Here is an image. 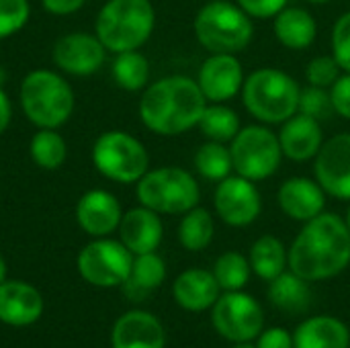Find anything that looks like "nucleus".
<instances>
[{"label": "nucleus", "instance_id": "obj_1", "mask_svg": "<svg viewBox=\"0 0 350 348\" xmlns=\"http://www.w3.org/2000/svg\"><path fill=\"white\" fill-rule=\"evenodd\" d=\"M350 265V232L334 213H320L306 222L289 248L291 271L306 281H324Z\"/></svg>", "mask_w": 350, "mask_h": 348}, {"label": "nucleus", "instance_id": "obj_2", "mask_svg": "<svg viewBox=\"0 0 350 348\" xmlns=\"http://www.w3.org/2000/svg\"><path fill=\"white\" fill-rule=\"evenodd\" d=\"M207 107L199 84L187 76H168L146 88L139 101L142 123L158 135H180L195 125Z\"/></svg>", "mask_w": 350, "mask_h": 348}, {"label": "nucleus", "instance_id": "obj_3", "mask_svg": "<svg viewBox=\"0 0 350 348\" xmlns=\"http://www.w3.org/2000/svg\"><path fill=\"white\" fill-rule=\"evenodd\" d=\"M156 12L150 0H109L94 23L96 37L107 51L139 49L152 35Z\"/></svg>", "mask_w": 350, "mask_h": 348}, {"label": "nucleus", "instance_id": "obj_4", "mask_svg": "<svg viewBox=\"0 0 350 348\" xmlns=\"http://www.w3.org/2000/svg\"><path fill=\"white\" fill-rule=\"evenodd\" d=\"M299 84L277 68L252 72L242 86L246 111L262 123H285L299 111Z\"/></svg>", "mask_w": 350, "mask_h": 348}, {"label": "nucleus", "instance_id": "obj_5", "mask_svg": "<svg viewBox=\"0 0 350 348\" xmlns=\"http://www.w3.org/2000/svg\"><path fill=\"white\" fill-rule=\"evenodd\" d=\"M21 107L39 129H57L74 113V90L51 70H33L21 82Z\"/></svg>", "mask_w": 350, "mask_h": 348}, {"label": "nucleus", "instance_id": "obj_6", "mask_svg": "<svg viewBox=\"0 0 350 348\" xmlns=\"http://www.w3.org/2000/svg\"><path fill=\"white\" fill-rule=\"evenodd\" d=\"M197 41L211 53H240L252 37L254 25L240 6L226 0H211L195 16Z\"/></svg>", "mask_w": 350, "mask_h": 348}, {"label": "nucleus", "instance_id": "obj_7", "mask_svg": "<svg viewBox=\"0 0 350 348\" xmlns=\"http://www.w3.org/2000/svg\"><path fill=\"white\" fill-rule=\"evenodd\" d=\"M137 199L156 213H187L197 207L201 191L191 172L178 166L148 170L137 180Z\"/></svg>", "mask_w": 350, "mask_h": 348}, {"label": "nucleus", "instance_id": "obj_8", "mask_svg": "<svg viewBox=\"0 0 350 348\" xmlns=\"http://www.w3.org/2000/svg\"><path fill=\"white\" fill-rule=\"evenodd\" d=\"M92 164L105 178L131 185L148 172L150 156L127 131H105L92 146Z\"/></svg>", "mask_w": 350, "mask_h": 348}, {"label": "nucleus", "instance_id": "obj_9", "mask_svg": "<svg viewBox=\"0 0 350 348\" xmlns=\"http://www.w3.org/2000/svg\"><path fill=\"white\" fill-rule=\"evenodd\" d=\"M230 152L234 170L252 183L273 176L283 158L279 135L262 125H248L240 129L232 139Z\"/></svg>", "mask_w": 350, "mask_h": 348}, {"label": "nucleus", "instance_id": "obj_10", "mask_svg": "<svg viewBox=\"0 0 350 348\" xmlns=\"http://www.w3.org/2000/svg\"><path fill=\"white\" fill-rule=\"evenodd\" d=\"M133 256L123 242L94 240L78 254L80 277L94 287H119L131 273Z\"/></svg>", "mask_w": 350, "mask_h": 348}, {"label": "nucleus", "instance_id": "obj_11", "mask_svg": "<svg viewBox=\"0 0 350 348\" xmlns=\"http://www.w3.org/2000/svg\"><path fill=\"white\" fill-rule=\"evenodd\" d=\"M211 322L226 340L250 343L262 332L265 314L254 297L242 291H228L213 304Z\"/></svg>", "mask_w": 350, "mask_h": 348}, {"label": "nucleus", "instance_id": "obj_12", "mask_svg": "<svg viewBox=\"0 0 350 348\" xmlns=\"http://www.w3.org/2000/svg\"><path fill=\"white\" fill-rule=\"evenodd\" d=\"M217 215L234 228L250 226L262 209L260 193L252 180L244 176H228L219 180L213 197Z\"/></svg>", "mask_w": 350, "mask_h": 348}, {"label": "nucleus", "instance_id": "obj_13", "mask_svg": "<svg viewBox=\"0 0 350 348\" xmlns=\"http://www.w3.org/2000/svg\"><path fill=\"white\" fill-rule=\"evenodd\" d=\"M314 174L324 193L338 201H350V133H338L322 144Z\"/></svg>", "mask_w": 350, "mask_h": 348}, {"label": "nucleus", "instance_id": "obj_14", "mask_svg": "<svg viewBox=\"0 0 350 348\" xmlns=\"http://www.w3.org/2000/svg\"><path fill=\"white\" fill-rule=\"evenodd\" d=\"M107 47L96 35L70 33L55 41L53 64L72 76H90L105 64Z\"/></svg>", "mask_w": 350, "mask_h": 348}, {"label": "nucleus", "instance_id": "obj_15", "mask_svg": "<svg viewBox=\"0 0 350 348\" xmlns=\"http://www.w3.org/2000/svg\"><path fill=\"white\" fill-rule=\"evenodd\" d=\"M197 84L207 101H230L244 86L242 64L234 53H211V57H207L199 70Z\"/></svg>", "mask_w": 350, "mask_h": 348}, {"label": "nucleus", "instance_id": "obj_16", "mask_svg": "<svg viewBox=\"0 0 350 348\" xmlns=\"http://www.w3.org/2000/svg\"><path fill=\"white\" fill-rule=\"evenodd\" d=\"M121 205L115 195L103 189L88 191L80 197L76 205L78 226L94 238H105L113 234L121 224Z\"/></svg>", "mask_w": 350, "mask_h": 348}, {"label": "nucleus", "instance_id": "obj_17", "mask_svg": "<svg viewBox=\"0 0 350 348\" xmlns=\"http://www.w3.org/2000/svg\"><path fill=\"white\" fill-rule=\"evenodd\" d=\"M43 314L41 293L23 281L0 283V322L6 326H31Z\"/></svg>", "mask_w": 350, "mask_h": 348}, {"label": "nucleus", "instance_id": "obj_18", "mask_svg": "<svg viewBox=\"0 0 350 348\" xmlns=\"http://www.w3.org/2000/svg\"><path fill=\"white\" fill-rule=\"evenodd\" d=\"M111 345L113 348H164L166 336L156 316L133 310L115 322Z\"/></svg>", "mask_w": 350, "mask_h": 348}, {"label": "nucleus", "instance_id": "obj_19", "mask_svg": "<svg viewBox=\"0 0 350 348\" xmlns=\"http://www.w3.org/2000/svg\"><path fill=\"white\" fill-rule=\"evenodd\" d=\"M279 207L295 222H310L324 213L326 193L318 185V180H310L304 176H293L285 180L277 195Z\"/></svg>", "mask_w": 350, "mask_h": 348}, {"label": "nucleus", "instance_id": "obj_20", "mask_svg": "<svg viewBox=\"0 0 350 348\" xmlns=\"http://www.w3.org/2000/svg\"><path fill=\"white\" fill-rule=\"evenodd\" d=\"M121 242L127 246L131 254H148L156 252V248L162 242V222L160 215L148 207H135L127 213H123L119 224Z\"/></svg>", "mask_w": 350, "mask_h": 348}, {"label": "nucleus", "instance_id": "obj_21", "mask_svg": "<svg viewBox=\"0 0 350 348\" xmlns=\"http://www.w3.org/2000/svg\"><path fill=\"white\" fill-rule=\"evenodd\" d=\"M279 144L283 150V156L295 162H306L318 156L324 139H322V127L320 121L295 113L291 119H287L279 131Z\"/></svg>", "mask_w": 350, "mask_h": 348}, {"label": "nucleus", "instance_id": "obj_22", "mask_svg": "<svg viewBox=\"0 0 350 348\" xmlns=\"http://www.w3.org/2000/svg\"><path fill=\"white\" fill-rule=\"evenodd\" d=\"M219 283L213 273L203 269H189L174 281L172 293L176 304L187 312H203L213 308L219 297Z\"/></svg>", "mask_w": 350, "mask_h": 348}, {"label": "nucleus", "instance_id": "obj_23", "mask_svg": "<svg viewBox=\"0 0 350 348\" xmlns=\"http://www.w3.org/2000/svg\"><path fill=\"white\" fill-rule=\"evenodd\" d=\"M295 348H350V332L345 322L332 316L306 320L293 334Z\"/></svg>", "mask_w": 350, "mask_h": 348}, {"label": "nucleus", "instance_id": "obj_24", "mask_svg": "<svg viewBox=\"0 0 350 348\" xmlns=\"http://www.w3.org/2000/svg\"><path fill=\"white\" fill-rule=\"evenodd\" d=\"M275 37L289 49H306L318 35V25L312 12L301 6H285L275 16Z\"/></svg>", "mask_w": 350, "mask_h": 348}, {"label": "nucleus", "instance_id": "obj_25", "mask_svg": "<svg viewBox=\"0 0 350 348\" xmlns=\"http://www.w3.org/2000/svg\"><path fill=\"white\" fill-rule=\"evenodd\" d=\"M166 277V265L156 252L137 254L131 265V273L123 283L125 295L133 302L146 299L152 291H156Z\"/></svg>", "mask_w": 350, "mask_h": 348}, {"label": "nucleus", "instance_id": "obj_26", "mask_svg": "<svg viewBox=\"0 0 350 348\" xmlns=\"http://www.w3.org/2000/svg\"><path fill=\"white\" fill-rule=\"evenodd\" d=\"M308 283L310 281L297 277L293 271L281 273L277 279L271 281L269 299L277 310L285 314H304L312 304V291Z\"/></svg>", "mask_w": 350, "mask_h": 348}, {"label": "nucleus", "instance_id": "obj_27", "mask_svg": "<svg viewBox=\"0 0 350 348\" xmlns=\"http://www.w3.org/2000/svg\"><path fill=\"white\" fill-rule=\"evenodd\" d=\"M287 265H289V252H285V246L279 238L262 236L252 244L250 267L260 279L265 281L277 279L281 273H285Z\"/></svg>", "mask_w": 350, "mask_h": 348}, {"label": "nucleus", "instance_id": "obj_28", "mask_svg": "<svg viewBox=\"0 0 350 348\" xmlns=\"http://www.w3.org/2000/svg\"><path fill=\"white\" fill-rule=\"evenodd\" d=\"M113 78L119 88L137 92V90L146 88V84L150 80V62L137 49L121 51V53H117V57L113 62Z\"/></svg>", "mask_w": 350, "mask_h": 348}, {"label": "nucleus", "instance_id": "obj_29", "mask_svg": "<svg viewBox=\"0 0 350 348\" xmlns=\"http://www.w3.org/2000/svg\"><path fill=\"white\" fill-rule=\"evenodd\" d=\"M213 217L207 209L201 207H193L191 211L185 213L180 226H178V240L183 244V248L191 250V252H199L203 248H207L213 240Z\"/></svg>", "mask_w": 350, "mask_h": 348}, {"label": "nucleus", "instance_id": "obj_30", "mask_svg": "<svg viewBox=\"0 0 350 348\" xmlns=\"http://www.w3.org/2000/svg\"><path fill=\"white\" fill-rule=\"evenodd\" d=\"M199 127L203 131V135H207L211 142H230L236 137V133L240 131V119L238 113L221 103H213L207 105L201 119H199Z\"/></svg>", "mask_w": 350, "mask_h": 348}, {"label": "nucleus", "instance_id": "obj_31", "mask_svg": "<svg viewBox=\"0 0 350 348\" xmlns=\"http://www.w3.org/2000/svg\"><path fill=\"white\" fill-rule=\"evenodd\" d=\"M33 162L43 170H57L68 156L64 137L55 129H39L29 144Z\"/></svg>", "mask_w": 350, "mask_h": 348}, {"label": "nucleus", "instance_id": "obj_32", "mask_svg": "<svg viewBox=\"0 0 350 348\" xmlns=\"http://www.w3.org/2000/svg\"><path fill=\"white\" fill-rule=\"evenodd\" d=\"M195 168L207 180H224L234 170L232 152L219 142H209L201 146L195 154Z\"/></svg>", "mask_w": 350, "mask_h": 348}, {"label": "nucleus", "instance_id": "obj_33", "mask_svg": "<svg viewBox=\"0 0 350 348\" xmlns=\"http://www.w3.org/2000/svg\"><path fill=\"white\" fill-rule=\"evenodd\" d=\"M250 260H246L240 252H226L217 258L213 275L221 289L240 291L250 279Z\"/></svg>", "mask_w": 350, "mask_h": 348}, {"label": "nucleus", "instance_id": "obj_34", "mask_svg": "<svg viewBox=\"0 0 350 348\" xmlns=\"http://www.w3.org/2000/svg\"><path fill=\"white\" fill-rule=\"evenodd\" d=\"M299 113L316 119V121H326L334 113L330 92L320 86H308L299 94Z\"/></svg>", "mask_w": 350, "mask_h": 348}, {"label": "nucleus", "instance_id": "obj_35", "mask_svg": "<svg viewBox=\"0 0 350 348\" xmlns=\"http://www.w3.org/2000/svg\"><path fill=\"white\" fill-rule=\"evenodd\" d=\"M31 16L29 0H0V39L18 33Z\"/></svg>", "mask_w": 350, "mask_h": 348}, {"label": "nucleus", "instance_id": "obj_36", "mask_svg": "<svg viewBox=\"0 0 350 348\" xmlns=\"http://www.w3.org/2000/svg\"><path fill=\"white\" fill-rule=\"evenodd\" d=\"M306 78L312 86L330 88L340 78V66L334 55H318L308 64Z\"/></svg>", "mask_w": 350, "mask_h": 348}, {"label": "nucleus", "instance_id": "obj_37", "mask_svg": "<svg viewBox=\"0 0 350 348\" xmlns=\"http://www.w3.org/2000/svg\"><path fill=\"white\" fill-rule=\"evenodd\" d=\"M332 55L340 70L350 74V10L336 21L332 29Z\"/></svg>", "mask_w": 350, "mask_h": 348}, {"label": "nucleus", "instance_id": "obj_38", "mask_svg": "<svg viewBox=\"0 0 350 348\" xmlns=\"http://www.w3.org/2000/svg\"><path fill=\"white\" fill-rule=\"evenodd\" d=\"M238 6L252 18H271L287 6V0H238Z\"/></svg>", "mask_w": 350, "mask_h": 348}, {"label": "nucleus", "instance_id": "obj_39", "mask_svg": "<svg viewBox=\"0 0 350 348\" xmlns=\"http://www.w3.org/2000/svg\"><path fill=\"white\" fill-rule=\"evenodd\" d=\"M330 98L334 113H338L342 119H350V74L340 76L330 86Z\"/></svg>", "mask_w": 350, "mask_h": 348}, {"label": "nucleus", "instance_id": "obj_40", "mask_svg": "<svg viewBox=\"0 0 350 348\" xmlns=\"http://www.w3.org/2000/svg\"><path fill=\"white\" fill-rule=\"evenodd\" d=\"M256 348H295L293 347V336L283 330V328H271L267 332L258 334V345Z\"/></svg>", "mask_w": 350, "mask_h": 348}, {"label": "nucleus", "instance_id": "obj_41", "mask_svg": "<svg viewBox=\"0 0 350 348\" xmlns=\"http://www.w3.org/2000/svg\"><path fill=\"white\" fill-rule=\"evenodd\" d=\"M86 0H41L43 8L51 14H72L84 6Z\"/></svg>", "mask_w": 350, "mask_h": 348}, {"label": "nucleus", "instance_id": "obj_42", "mask_svg": "<svg viewBox=\"0 0 350 348\" xmlns=\"http://www.w3.org/2000/svg\"><path fill=\"white\" fill-rule=\"evenodd\" d=\"M10 119H12V105L6 96V92L0 88V133L6 131V127L10 125Z\"/></svg>", "mask_w": 350, "mask_h": 348}, {"label": "nucleus", "instance_id": "obj_43", "mask_svg": "<svg viewBox=\"0 0 350 348\" xmlns=\"http://www.w3.org/2000/svg\"><path fill=\"white\" fill-rule=\"evenodd\" d=\"M4 281H6V263L0 256V283H4Z\"/></svg>", "mask_w": 350, "mask_h": 348}, {"label": "nucleus", "instance_id": "obj_44", "mask_svg": "<svg viewBox=\"0 0 350 348\" xmlns=\"http://www.w3.org/2000/svg\"><path fill=\"white\" fill-rule=\"evenodd\" d=\"M234 348H256V347H252L250 343H236V347Z\"/></svg>", "mask_w": 350, "mask_h": 348}, {"label": "nucleus", "instance_id": "obj_45", "mask_svg": "<svg viewBox=\"0 0 350 348\" xmlns=\"http://www.w3.org/2000/svg\"><path fill=\"white\" fill-rule=\"evenodd\" d=\"M308 2H312V4H328L330 0H308Z\"/></svg>", "mask_w": 350, "mask_h": 348}, {"label": "nucleus", "instance_id": "obj_46", "mask_svg": "<svg viewBox=\"0 0 350 348\" xmlns=\"http://www.w3.org/2000/svg\"><path fill=\"white\" fill-rule=\"evenodd\" d=\"M345 222H347V228H349V232H350V207H349V211H347V219H345Z\"/></svg>", "mask_w": 350, "mask_h": 348}]
</instances>
